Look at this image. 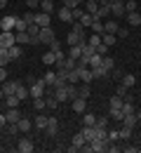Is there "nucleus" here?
I'll return each instance as SVG.
<instances>
[{
  "label": "nucleus",
  "mask_w": 141,
  "mask_h": 153,
  "mask_svg": "<svg viewBox=\"0 0 141 153\" xmlns=\"http://www.w3.org/2000/svg\"><path fill=\"white\" fill-rule=\"evenodd\" d=\"M14 94H17V97L21 99V101H24V99H28V97H31V92H28V87H24V85H19Z\"/></svg>",
  "instance_id": "32"
},
{
  "label": "nucleus",
  "mask_w": 141,
  "mask_h": 153,
  "mask_svg": "<svg viewBox=\"0 0 141 153\" xmlns=\"http://www.w3.org/2000/svg\"><path fill=\"white\" fill-rule=\"evenodd\" d=\"M17 130H19V132H31V120L21 115V118H19V123H17Z\"/></svg>",
  "instance_id": "21"
},
{
  "label": "nucleus",
  "mask_w": 141,
  "mask_h": 153,
  "mask_svg": "<svg viewBox=\"0 0 141 153\" xmlns=\"http://www.w3.org/2000/svg\"><path fill=\"white\" fill-rule=\"evenodd\" d=\"M19 104H21V99L17 94H7L5 97V108H19Z\"/></svg>",
  "instance_id": "14"
},
{
  "label": "nucleus",
  "mask_w": 141,
  "mask_h": 153,
  "mask_svg": "<svg viewBox=\"0 0 141 153\" xmlns=\"http://www.w3.org/2000/svg\"><path fill=\"white\" fill-rule=\"evenodd\" d=\"M97 127H108V118H97Z\"/></svg>",
  "instance_id": "58"
},
{
  "label": "nucleus",
  "mask_w": 141,
  "mask_h": 153,
  "mask_svg": "<svg viewBox=\"0 0 141 153\" xmlns=\"http://www.w3.org/2000/svg\"><path fill=\"white\" fill-rule=\"evenodd\" d=\"M87 38H82V36H78V33H73V31H68V36H66V42H68V47L71 45H80V42H85Z\"/></svg>",
  "instance_id": "15"
},
{
  "label": "nucleus",
  "mask_w": 141,
  "mask_h": 153,
  "mask_svg": "<svg viewBox=\"0 0 141 153\" xmlns=\"http://www.w3.org/2000/svg\"><path fill=\"white\" fill-rule=\"evenodd\" d=\"M49 52H61V42L57 38L52 40V42H49Z\"/></svg>",
  "instance_id": "52"
},
{
  "label": "nucleus",
  "mask_w": 141,
  "mask_h": 153,
  "mask_svg": "<svg viewBox=\"0 0 141 153\" xmlns=\"http://www.w3.org/2000/svg\"><path fill=\"white\" fill-rule=\"evenodd\" d=\"M101 66H103V68H106V71L111 73V71L115 68V61H113V57H103V61H101Z\"/></svg>",
  "instance_id": "33"
},
{
  "label": "nucleus",
  "mask_w": 141,
  "mask_h": 153,
  "mask_svg": "<svg viewBox=\"0 0 141 153\" xmlns=\"http://www.w3.org/2000/svg\"><path fill=\"white\" fill-rule=\"evenodd\" d=\"M122 101H125V99H122V97H113V99H111V108H122Z\"/></svg>",
  "instance_id": "47"
},
{
  "label": "nucleus",
  "mask_w": 141,
  "mask_h": 153,
  "mask_svg": "<svg viewBox=\"0 0 141 153\" xmlns=\"http://www.w3.org/2000/svg\"><path fill=\"white\" fill-rule=\"evenodd\" d=\"M71 31H73V33H78V36H82V38H87V28L82 26L80 21H71Z\"/></svg>",
  "instance_id": "17"
},
{
  "label": "nucleus",
  "mask_w": 141,
  "mask_h": 153,
  "mask_svg": "<svg viewBox=\"0 0 141 153\" xmlns=\"http://www.w3.org/2000/svg\"><path fill=\"white\" fill-rule=\"evenodd\" d=\"M12 45H17V36H14L12 31H2V33H0V47L10 50Z\"/></svg>",
  "instance_id": "2"
},
{
  "label": "nucleus",
  "mask_w": 141,
  "mask_h": 153,
  "mask_svg": "<svg viewBox=\"0 0 141 153\" xmlns=\"http://www.w3.org/2000/svg\"><path fill=\"white\" fill-rule=\"evenodd\" d=\"M78 80H80V76H78V71H75V68H71V71H68V82H71V85H75Z\"/></svg>",
  "instance_id": "45"
},
{
  "label": "nucleus",
  "mask_w": 141,
  "mask_h": 153,
  "mask_svg": "<svg viewBox=\"0 0 141 153\" xmlns=\"http://www.w3.org/2000/svg\"><path fill=\"white\" fill-rule=\"evenodd\" d=\"M17 151H19V153H31V151H33V139H28V137L19 139V144H17Z\"/></svg>",
  "instance_id": "8"
},
{
  "label": "nucleus",
  "mask_w": 141,
  "mask_h": 153,
  "mask_svg": "<svg viewBox=\"0 0 141 153\" xmlns=\"http://www.w3.org/2000/svg\"><path fill=\"white\" fill-rule=\"evenodd\" d=\"M54 97H57L59 101H71V94H68V85H63V87H54Z\"/></svg>",
  "instance_id": "12"
},
{
  "label": "nucleus",
  "mask_w": 141,
  "mask_h": 153,
  "mask_svg": "<svg viewBox=\"0 0 141 153\" xmlns=\"http://www.w3.org/2000/svg\"><path fill=\"white\" fill-rule=\"evenodd\" d=\"M24 21H26V24H33V21H35V12H26V14H24Z\"/></svg>",
  "instance_id": "55"
},
{
  "label": "nucleus",
  "mask_w": 141,
  "mask_h": 153,
  "mask_svg": "<svg viewBox=\"0 0 141 153\" xmlns=\"http://www.w3.org/2000/svg\"><path fill=\"white\" fill-rule=\"evenodd\" d=\"M127 24H129V26H139L141 24V14L137 10H134V12H127Z\"/></svg>",
  "instance_id": "18"
},
{
  "label": "nucleus",
  "mask_w": 141,
  "mask_h": 153,
  "mask_svg": "<svg viewBox=\"0 0 141 153\" xmlns=\"http://www.w3.org/2000/svg\"><path fill=\"white\" fill-rule=\"evenodd\" d=\"M78 97H82V99H89V82H82L80 87H78Z\"/></svg>",
  "instance_id": "31"
},
{
  "label": "nucleus",
  "mask_w": 141,
  "mask_h": 153,
  "mask_svg": "<svg viewBox=\"0 0 141 153\" xmlns=\"http://www.w3.org/2000/svg\"><path fill=\"white\" fill-rule=\"evenodd\" d=\"M14 36H17V42H19V45H28V42H31V36H28L26 31H19V33H14Z\"/></svg>",
  "instance_id": "29"
},
{
  "label": "nucleus",
  "mask_w": 141,
  "mask_h": 153,
  "mask_svg": "<svg viewBox=\"0 0 141 153\" xmlns=\"http://www.w3.org/2000/svg\"><path fill=\"white\" fill-rule=\"evenodd\" d=\"M7 54H10V59H12V61H17V59L21 57V45H19V42H17V45H12V47L7 50Z\"/></svg>",
  "instance_id": "22"
},
{
  "label": "nucleus",
  "mask_w": 141,
  "mask_h": 153,
  "mask_svg": "<svg viewBox=\"0 0 141 153\" xmlns=\"http://www.w3.org/2000/svg\"><path fill=\"white\" fill-rule=\"evenodd\" d=\"M5 125H7V120H5V113L0 111V127H5Z\"/></svg>",
  "instance_id": "62"
},
{
  "label": "nucleus",
  "mask_w": 141,
  "mask_h": 153,
  "mask_svg": "<svg viewBox=\"0 0 141 153\" xmlns=\"http://www.w3.org/2000/svg\"><path fill=\"white\" fill-rule=\"evenodd\" d=\"M94 19H97L94 14H89V12H85V14H82V17H80V19H78V21H80V24H82V26H85V28H89V26L94 24Z\"/></svg>",
  "instance_id": "23"
},
{
  "label": "nucleus",
  "mask_w": 141,
  "mask_h": 153,
  "mask_svg": "<svg viewBox=\"0 0 141 153\" xmlns=\"http://www.w3.org/2000/svg\"><path fill=\"white\" fill-rule=\"evenodd\" d=\"M7 80V71H5V66H0V82H5Z\"/></svg>",
  "instance_id": "59"
},
{
  "label": "nucleus",
  "mask_w": 141,
  "mask_h": 153,
  "mask_svg": "<svg viewBox=\"0 0 141 153\" xmlns=\"http://www.w3.org/2000/svg\"><path fill=\"white\" fill-rule=\"evenodd\" d=\"M21 82L19 80H5V82H2V87H0V90H2V92H5V97L7 94H14V92H17V87H19Z\"/></svg>",
  "instance_id": "7"
},
{
  "label": "nucleus",
  "mask_w": 141,
  "mask_h": 153,
  "mask_svg": "<svg viewBox=\"0 0 141 153\" xmlns=\"http://www.w3.org/2000/svg\"><path fill=\"white\" fill-rule=\"evenodd\" d=\"M42 61H45V64H47V66H52V64H54V61H57V54H54V52H47V54H45V57H42Z\"/></svg>",
  "instance_id": "46"
},
{
  "label": "nucleus",
  "mask_w": 141,
  "mask_h": 153,
  "mask_svg": "<svg viewBox=\"0 0 141 153\" xmlns=\"http://www.w3.org/2000/svg\"><path fill=\"white\" fill-rule=\"evenodd\" d=\"M115 36H118V38H127V28H118Z\"/></svg>",
  "instance_id": "61"
},
{
  "label": "nucleus",
  "mask_w": 141,
  "mask_h": 153,
  "mask_svg": "<svg viewBox=\"0 0 141 153\" xmlns=\"http://www.w3.org/2000/svg\"><path fill=\"white\" fill-rule=\"evenodd\" d=\"M7 61H12V59H10V54H7V50H5V47H0V66H5Z\"/></svg>",
  "instance_id": "44"
},
{
  "label": "nucleus",
  "mask_w": 141,
  "mask_h": 153,
  "mask_svg": "<svg viewBox=\"0 0 141 153\" xmlns=\"http://www.w3.org/2000/svg\"><path fill=\"white\" fill-rule=\"evenodd\" d=\"M33 106H35V111L47 108V104H45V97H35V99H33Z\"/></svg>",
  "instance_id": "40"
},
{
  "label": "nucleus",
  "mask_w": 141,
  "mask_h": 153,
  "mask_svg": "<svg viewBox=\"0 0 141 153\" xmlns=\"http://www.w3.org/2000/svg\"><path fill=\"white\" fill-rule=\"evenodd\" d=\"M125 10H127V12H134V10H137V2H134V0H125Z\"/></svg>",
  "instance_id": "53"
},
{
  "label": "nucleus",
  "mask_w": 141,
  "mask_h": 153,
  "mask_svg": "<svg viewBox=\"0 0 141 153\" xmlns=\"http://www.w3.org/2000/svg\"><path fill=\"white\" fill-rule=\"evenodd\" d=\"M122 85L129 90V87H134L137 85V76H132V73H127V76H122Z\"/></svg>",
  "instance_id": "27"
},
{
  "label": "nucleus",
  "mask_w": 141,
  "mask_h": 153,
  "mask_svg": "<svg viewBox=\"0 0 141 153\" xmlns=\"http://www.w3.org/2000/svg\"><path fill=\"white\" fill-rule=\"evenodd\" d=\"M35 24L40 26V28H45V26H52V14H47V12H35Z\"/></svg>",
  "instance_id": "4"
},
{
  "label": "nucleus",
  "mask_w": 141,
  "mask_h": 153,
  "mask_svg": "<svg viewBox=\"0 0 141 153\" xmlns=\"http://www.w3.org/2000/svg\"><path fill=\"white\" fill-rule=\"evenodd\" d=\"M115 94H118V97H125V94H127V87H125V85H120V87H118V92H115Z\"/></svg>",
  "instance_id": "60"
},
{
  "label": "nucleus",
  "mask_w": 141,
  "mask_h": 153,
  "mask_svg": "<svg viewBox=\"0 0 141 153\" xmlns=\"http://www.w3.org/2000/svg\"><path fill=\"white\" fill-rule=\"evenodd\" d=\"M97 54H101V57H106V54H108V45H103V42H101L99 47H97Z\"/></svg>",
  "instance_id": "54"
},
{
  "label": "nucleus",
  "mask_w": 141,
  "mask_h": 153,
  "mask_svg": "<svg viewBox=\"0 0 141 153\" xmlns=\"http://www.w3.org/2000/svg\"><path fill=\"white\" fill-rule=\"evenodd\" d=\"M115 139H120V132L118 130H108V141H115Z\"/></svg>",
  "instance_id": "56"
},
{
  "label": "nucleus",
  "mask_w": 141,
  "mask_h": 153,
  "mask_svg": "<svg viewBox=\"0 0 141 153\" xmlns=\"http://www.w3.org/2000/svg\"><path fill=\"white\" fill-rule=\"evenodd\" d=\"M92 31H94L97 36H101V33H103V21H101V19H94V24H92Z\"/></svg>",
  "instance_id": "41"
},
{
  "label": "nucleus",
  "mask_w": 141,
  "mask_h": 153,
  "mask_svg": "<svg viewBox=\"0 0 141 153\" xmlns=\"http://www.w3.org/2000/svg\"><path fill=\"white\" fill-rule=\"evenodd\" d=\"M115 33H101V42H103V45H108V47H111V45H115Z\"/></svg>",
  "instance_id": "28"
},
{
  "label": "nucleus",
  "mask_w": 141,
  "mask_h": 153,
  "mask_svg": "<svg viewBox=\"0 0 141 153\" xmlns=\"http://www.w3.org/2000/svg\"><path fill=\"white\" fill-rule=\"evenodd\" d=\"M75 71H78V76H80L82 82H92V80H94L92 68H89V66H75Z\"/></svg>",
  "instance_id": "5"
},
{
  "label": "nucleus",
  "mask_w": 141,
  "mask_h": 153,
  "mask_svg": "<svg viewBox=\"0 0 141 153\" xmlns=\"http://www.w3.org/2000/svg\"><path fill=\"white\" fill-rule=\"evenodd\" d=\"M28 28V24L24 21V17H17V21H14V31L19 33V31H26Z\"/></svg>",
  "instance_id": "36"
},
{
  "label": "nucleus",
  "mask_w": 141,
  "mask_h": 153,
  "mask_svg": "<svg viewBox=\"0 0 141 153\" xmlns=\"http://www.w3.org/2000/svg\"><path fill=\"white\" fill-rule=\"evenodd\" d=\"M26 5H28V10L33 12L35 7H40V0H26Z\"/></svg>",
  "instance_id": "57"
},
{
  "label": "nucleus",
  "mask_w": 141,
  "mask_h": 153,
  "mask_svg": "<svg viewBox=\"0 0 141 153\" xmlns=\"http://www.w3.org/2000/svg\"><path fill=\"white\" fill-rule=\"evenodd\" d=\"M38 40H40V42H45V45H49V42L54 40V28H52V26H45V28H40Z\"/></svg>",
  "instance_id": "3"
},
{
  "label": "nucleus",
  "mask_w": 141,
  "mask_h": 153,
  "mask_svg": "<svg viewBox=\"0 0 141 153\" xmlns=\"http://www.w3.org/2000/svg\"><path fill=\"white\" fill-rule=\"evenodd\" d=\"M85 141H87V139H85V134H82V132L73 134V139H71V144H75L78 149H80V146H82V144H85Z\"/></svg>",
  "instance_id": "35"
},
{
  "label": "nucleus",
  "mask_w": 141,
  "mask_h": 153,
  "mask_svg": "<svg viewBox=\"0 0 141 153\" xmlns=\"http://www.w3.org/2000/svg\"><path fill=\"white\" fill-rule=\"evenodd\" d=\"M92 76H94V78H106V76H108V71H106L103 66H94V68H92Z\"/></svg>",
  "instance_id": "38"
},
{
  "label": "nucleus",
  "mask_w": 141,
  "mask_h": 153,
  "mask_svg": "<svg viewBox=\"0 0 141 153\" xmlns=\"http://www.w3.org/2000/svg\"><path fill=\"white\" fill-rule=\"evenodd\" d=\"M89 144H92V153L108 151V139H94V141H89Z\"/></svg>",
  "instance_id": "9"
},
{
  "label": "nucleus",
  "mask_w": 141,
  "mask_h": 153,
  "mask_svg": "<svg viewBox=\"0 0 141 153\" xmlns=\"http://www.w3.org/2000/svg\"><path fill=\"white\" fill-rule=\"evenodd\" d=\"M45 87H47V85H45V80H33V82H31V87H28V92H31V97H33V99H35V97H45Z\"/></svg>",
  "instance_id": "1"
},
{
  "label": "nucleus",
  "mask_w": 141,
  "mask_h": 153,
  "mask_svg": "<svg viewBox=\"0 0 141 153\" xmlns=\"http://www.w3.org/2000/svg\"><path fill=\"white\" fill-rule=\"evenodd\" d=\"M40 10L47 12V14H52L54 12V0H40Z\"/></svg>",
  "instance_id": "25"
},
{
  "label": "nucleus",
  "mask_w": 141,
  "mask_h": 153,
  "mask_svg": "<svg viewBox=\"0 0 141 153\" xmlns=\"http://www.w3.org/2000/svg\"><path fill=\"white\" fill-rule=\"evenodd\" d=\"M122 113H125V115L134 113V104H132V101H122Z\"/></svg>",
  "instance_id": "49"
},
{
  "label": "nucleus",
  "mask_w": 141,
  "mask_h": 153,
  "mask_svg": "<svg viewBox=\"0 0 141 153\" xmlns=\"http://www.w3.org/2000/svg\"><path fill=\"white\" fill-rule=\"evenodd\" d=\"M0 111H5V99H0Z\"/></svg>",
  "instance_id": "63"
},
{
  "label": "nucleus",
  "mask_w": 141,
  "mask_h": 153,
  "mask_svg": "<svg viewBox=\"0 0 141 153\" xmlns=\"http://www.w3.org/2000/svg\"><path fill=\"white\" fill-rule=\"evenodd\" d=\"M111 14H113V17H125V14H127V10H125V0L111 5Z\"/></svg>",
  "instance_id": "11"
},
{
  "label": "nucleus",
  "mask_w": 141,
  "mask_h": 153,
  "mask_svg": "<svg viewBox=\"0 0 141 153\" xmlns=\"http://www.w3.org/2000/svg\"><path fill=\"white\" fill-rule=\"evenodd\" d=\"M108 113H111V118H113V120H122V108H111V111H108Z\"/></svg>",
  "instance_id": "50"
},
{
  "label": "nucleus",
  "mask_w": 141,
  "mask_h": 153,
  "mask_svg": "<svg viewBox=\"0 0 141 153\" xmlns=\"http://www.w3.org/2000/svg\"><path fill=\"white\" fill-rule=\"evenodd\" d=\"M19 118H21L19 108H7V111H5V120H7V125H17Z\"/></svg>",
  "instance_id": "6"
},
{
  "label": "nucleus",
  "mask_w": 141,
  "mask_h": 153,
  "mask_svg": "<svg viewBox=\"0 0 141 153\" xmlns=\"http://www.w3.org/2000/svg\"><path fill=\"white\" fill-rule=\"evenodd\" d=\"M57 130H59V123H57V118H49V120H47V127H45V132L49 134V137H54V134H57Z\"/></svg>",
  "instance_id": "16"
},
{
  "label": "nucleus",
  "mask_w": 141,
  "mask_h": 153,
  "mask_svg": "<svg viewBox=\"0 0 141 153\" xmlns=\"http://www.w3.org/2000/svg\"><path fill=\"white\" fill-rule=\"evenodd\" d=\"M108 14H111V5H99V10H97L94 17H97V19H106Z\"/></svg>",
  "instance_id": "24"
},
{
  "label": "nucleus",
  "mask_w": 141,
  "mask_h": 153,
  "mask_svg": "<svg viewBox=\"0 0 141 153\" xmlns=\"http://www.w3.org/2000/svg\"><path fill=\"white\" fill-rule=\"evenodd\" d=\"M82 14H85V10H80V7H73V10H71V17H73V21H78Z\"/></svg>",
  "instance_id": "51"
},
{
  "label": "nucleus",
  "mask_w": 141,
  "mask_h": 153,
  "mask_svg": "<svg viewBox=\"0 0 141 153\" xmlns=\"http://www.w3.org/2000/svg\"><path fill=\"white\" fill-rule=\"evenodd\" d=\"M47 120H49V115H38V118H35V127H38V130H45V127H47Z\"/></svg>",
  "instance_id": "34"
},
{
  "label": "nucleus",
  "mask_w": 141,
  "mask_h": 153,
  "mask_svg": "<svg viewBox=\"0 0 141 153\" xmlns=\"http://www.w3.org/2000/svg\"><path fill=\"white\" fill-rule=\"evenodd\" d=\"M101 61H103V57H101V54H97V52H94V54L89 57V68H94V66H101Z\"/></svg>",
  "instance_id": "39"
},
{
  "label": "nucleus",
  "mask_w": 141,
  "mask_h": 153,
  "mask_svg": "<svg viewBox=\"0 0 141 153\" xmlns=\"http://www.w3.org/2000/svg\"><path fill=\"white\" fill-rule=\"evenodd\" d=\"M5 5H7V0H0V10H2V7H5Z\"/></svg>",
  "instance_id": "64"
},
{
  "label": "nucleus",
  "mask_w": 141,
  "mask_h": 153,
  "mask_svg": "<svg viewBox=\"0 0 141 153\" xmlns=\"http://www.w3.org/2000/svg\"><path fill=\"white\" fill-rule=\"evenodd\" d=\"M97 10H99V0H87V7H85V12H89V14H97Z\"/></svg>",
  "instance_id": "30"
},
{
  "label": "nucleus",
  "mask_w": 141,
  "mask_h": 153,
  "mask_svg": "<svg viewBox=\"0 0 141 153\" xmlns=\"http://www.w3.org/2000/svg\"><path fill=\"white\" fill-rule=\"evenodd\" d=\"M118 21H113V19H108V21H103V33H118Z\"/></svg>",
  "instance_id": "19"
},
{
  "label": "nucleus",
  "mask_w": 141,
  "mask_h": 153,
  "mask_svg": "<svg viewBox=\"0 0 141 153\" xmlns=\"http://www.w3.org/2000/svg\"><path fill=\"white\" fill-rule=\"evenodd\" d=\"M118 132H120V139H125V141H127V139L132 137V127H127V125H125V127H122V130H118Z\"/></svg>",
  "instance_id": "48"
},
{
  "label": "nucleus",
  "mask_w": 141,
  "mask_h": 153,
  "mask_svg": "<svg viewBox=\"0 0 141 153\" xmlns=\"http://www.w3.org/2000/svg\"><path fill=\"white\" fill-rule=\"evenodd\" d=\"M87 42H89L92 47H99V45H101V36H97V33H92V36L87 38Z\"/></svg>",
  "instance_id": "43"
},
{
  "label": "nucleus",
  "mask_w": 141,
  "mask_h": 153,
  "mask_svg": "<svg viewBox=\"0 0 141 153\" xmlns=\"http://www.w3.org/2000/svg\"><path fill=\"white\" fill-rule=\"evenodd\" d=\"M82 123H85V125H97V115L94 113H85L82 115Z\"/></svg>",
  "instance_id": "42"
},
{
  "label": "nucleus",
  "mask_w": 141,
  "mask_h": 153,
  "mask_svg": "<svg viewBox=\"0 0 141 153\" xmlns=\"http://www.w3.org/2000/svg\"><path fill=\"white\" fill-rule=\"evenodd\" d=\"M122 123H125L127 127H132V130H134V127L139 125V115H137V113H127V115H122Z\"/></svg>",
  "instance_id": "13"
},
{
  "label": "nucleus",
  "mask_w": 141,
  "mask_h": 153,
  "mask_svg": "<svg viewBox=\"0 0 141 153\" xmlns=\"http://www.w3.org/2000/svg\"><path fill=\"white\" fill-rule=\"evenodd\" d=\"M59 19H61V21H73L71 10H68V7H61V10H59Z\"/></svg>",
  "instance_id": "37"
},
{
  "label": "nucleus",
  "mask_w": 141,
  "mask_h": 153,
  "mask_svg": "<svg viewBox=\"0 0 141 153\" xmlns=\"http://www.w3.org/2000/svg\"><path fill=\"white\" fill-rule=\"evenodd\" d=\"M14 21H17V17H5V19L0 21V28L2 31H12L14 28Z\"/></svg>",
  "instance_id": "20"
},
{
  "label": "nucleus",
  "mask_w": 141,
  "mask_h": 153,
  "mask_svg": "<svg viewBox=\"0 0 141 153\" xmlns=\"http://www.w3.org/2000/svg\"><path fill=\"white\" fill-rule=\"evenodd\" d=\"M71 106H73V111H75V113H85V111H87V99L75 97V99L71 101Z\"/></svg>",
  "instance_id": "10"
},
{
  "label": "nucleus",
  "mask_w": 141,
  "mask_h": 153,
  "mask_svg": "<svg viewBox=\"0 0 141 153\" xmlns=\"http://www.w3.org/2000/svg\"><path fill=\"white\" fill-rule=\"evenodd\" d=\"M42 80H45V85H47V87H54V80H57V73H54V71H47V73L42 76Z\"/></svg>",
  "instance_id": "26"
}]
</instances>
